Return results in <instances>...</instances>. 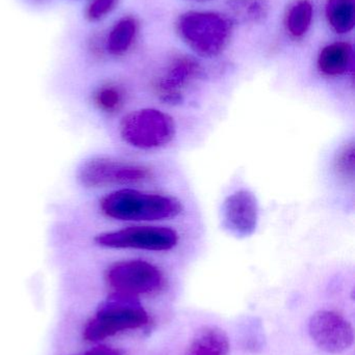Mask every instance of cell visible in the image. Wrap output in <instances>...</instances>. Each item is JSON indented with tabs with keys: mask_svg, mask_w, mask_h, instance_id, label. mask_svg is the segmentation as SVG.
I'll use <instances>...</instances> for the list:
<instances>
[{
	"mask_svg": "<svg viewBox=\"0 0 355 355\" xmlns=\"http://www.w3.org/2000/svg\"><path fill=\"white\" fill-rule=\"evenodd\" d=\"M100 209L106 216L116 220L156 221L177 216L183 206L171 196L124 188L104 196L100 200Z\"/></svg>",
	"mask_w": 355,
	"mask_h": 355,
	"instance_id": "cell-1",
	"label": "cell"
},
{
	"mask_svg": "<svg viewBox=\"0 0 355 355\" xmlns=\"http://www.w3.org/2000/svg\"><path fill=\"white\" fill-rule=\"evenodd\" d=\"M149 322L137 296L114 292L98 309L83 329V339L97 342L121 331L141 329Z\"/></svg>",
	"mask_w": 355,
	"mask_h": 355,
	"instance_id": "cell-2",
	"label": "cell"
},
{
	"mask_svg": "<svg viewBox=\"0 0 355 355\" xmlns=\"http://www.w3.org/2000/svg\"><path fill=\"white\" fill-rule=\"evenodd\" d=\"M179 33L183 41L202 56L218 55L229 43L231 24L214 12H190L179 19Z\"/></svg>",
	"mask_w": 355,
	"mask_h": 355,
	"instance_id": "cell-3",
	"label": "cell"
},
{
	"mask_svg": "<svg viewBox=\"0 0 355 355\" xmlns=\"http://www.w3.org/2000/svg\"><path fill=\"white\" fill-rule=\"evenodd\" d=\"M176 127L173 118L154 108L131 112L120 124L123 141L141 150L164 147L174 139Z\"/></svg>",
	"mask_w": 355,
	"mask_h": 355,
	"instance_id": "cell-4",
	"label": "cell"
},
{
	"mask_svg": "<svg viewBox=\"0 0 355 355\" xmlns=\"http://www.w3.org/2000/svg\"><path fill=\"white\" fill-rule=\"evenodd\" d=\"M151 176L149 168L141 164L106 157L88 160L79 172V181L90 188L133 185L147 181Z\"/></svg>",
	"mask_w": 355,
	"mask_h": 355,
	"instance_id": "cell-5",
	"label": "cell"
},
{
	"mask_svg": "<svg viewBox=\"0 0 355 355\" xmlns=\"http://www.w3.org/2000/svg\"><path fill=\"white\" fill-rule=\"evenodd\" d=\"M106 279L115 292L137 297L158 291L164 283L162 271L143 260L115 263L106 270Z\"/></svg>",
	"mask_w": 355,
	"mask_h": 355,
	"instance_id": "cell-6",
	"label": "cell"
},
{
	"mask_svg": "<svg viewBox=\"0 0 355 355\" xmlns=\"http://www.w3.org/2000/svg\"><path fill=\"white\" fill-rule=\"evenodd\" d=\"M179 240V234L170 227H131L100 234L95 241L108 248L165 252L174 248Z\"/></svg>",
	"mask_w": 355,
	"mask_h": 355,
	"instance_id": "cell-7",
	"label": "cell"
},
{
	"mask_svg": "<svg viewBox=\"0 0 355 355\" xmlns=\"http://www.w3.org/2000/svg\"><path fill=\"white\" fill-rule=\"evenodd\" d=\"M308 333L317 347L329 354H342L354 341V327L349 321L333 311L315 313L308 322Z\"/></svg>",
	"mask_w": 355,
	"mask_h": 355,
	"instance_id": "cell-8",
	"label": "cell"
},
{
	"mask_svg": "<svg viewBox=\"0 0 355 355\" xmlns=\"http://www.w3.org/2000/svg\"><path fill=\"white\" fill-rule=\"evenodd\" d=\"M258 221V200L252 192L238 190L227 196L222 206V223L229 233L238 237L251 236Z\"/></svg>",
	"mask_w": 355,
	"mask_h": 355,
	"instance_id": "cell-9",
	"label": "cell"
},
{
	"mask_svg": "<svg viewBox=\"0 0 355 355\" xmlns=\"http://www.w3.org/2000/svg\"><path fill=\"white\" fill-rule=\"evenodd\" d=\"M200 74L201 68L196 60L189 58H177L156 81V93L166 103H181L183 89Z\"/></svg>",
	"mask_w": 355,
	"mask_h": 355,
	"instance_id": "cell-10",
	"label": "cell"
},
{
	"mask_svg": "<svg viewBox=\"0 0 355 355\" xmlns=\"http://www.w3.org/2000/svg\"><path fill=\"white\" fill-rule=\"evenodd\" d=\"M352 60L350 44L333 43L321 51L318 58L319 70L327 76H339L349 68Z\"/></svg>",
	"mask_w": 355,
	"mask_h": 355,
	"instance_id": "cell-11",
	"label": "cell"
},
{
	"mask_svg": "<svg viewBox=\"0 0 355 355\" xmlns=\"http://www.w3.org/2000/svg\"><path fill=\"white\" fill-rule=\"evenodd\" d=\"M327 15L338 33H349L354 26V0H329Z\"/></svg>",
	"mask_w": 355,
	"mask_h": 355,
	"instance_id": "cell-12",
	"label": "cell"
},
{
	"mask_svg": "<svg viewBox=\"0 0 355 355\" xmlns=\"http://www.w3.org/2000/svg\"><path fill=\"white\" fill-rule=\"evenodd\" d=\"M229 350L226 336L216 329H206L194 342L190 355H225Z\"/></svg>",
	"mask_w": 355,
	"mask_h": 355,
	"instance_id": "cell-13",
	"label": "cell"
},
{
	"mask_svg": "<svg viewBox=\"0 0 355 355\" xmlns=\"http://www.w3.org/2000/svg\"><path fill=\"white\" fill-rule=\"evenodd\" d=\"M137 33V23L133 18L119 21L110 31L108 49L114 55H121L131 47Z\"/></svg>",
	"mask_w": 355,
	"mask_h": 355,
	"instance_id": "cell-14",
	"label": "cell"
},
{
	"mask_svg": "<svg viewBox=\"0 0 355 355\" xmlns=\"http://www.w3.org/2000/svg\"><path fill=\"white\" fill-rule=\"evenodd\" d=\"M229 6L236 18L244 22H260L264 20L269 10L267 0H231Z\"/></svg>",
	"mask_w": 355,
	"mask_h": 355,
	"instance_id": "cell-15",
	"label": "cell"
},
{
	"mask_svg": "<svg viewBox=\"0 0 355 355\" xmlns=\"http://www.w3.org/2000/svg\"><path fill=\"white\" fill-rule=\"evenodd\" d=\"M313 19V6L308 0L296 2L287 17V27L294 37L304 35L308 31Z\"/></svg>",
	"mask_w": 355,
	"mask_h": 355,
	"instance_id": "cell-16",
	"label": "cell"
},
{
	"mask_svg": "<svg viewBox=\"0 0 355 355\" xmlns=\"http://www.w3.org/2000/svg\"><path fill=\"white\" fill-rule=\"evenodd\" d=\"M124 92L114 85H104L94 95L96 106L106 114L118 112L124 105Z\"/></svg>",
	"mask_w": 355,
	"mask_h": 355,
	"instance_id": "cell-17",
	"label": "cell"
},
{
	"mask_svg": "<svg viewBox=\"0 0 355 355\" xmlns=\"http://www.w3.org/2000/svg\"><path fill=\"white\" fill-rule=\"evenodd\" d=\"M355 151L354 144L346 146L340 151L336 159V170L344 178L352 179L354 176Z\"/></svg>",
	"mask_w": 355,
	"mask_h": 355,
	"instance_id": "cell-18",
	"label": "cell"
},
{
	"mask_svg": "<svg viewBox=\"0 0 355 355\" xmlns=\"http://www.w3.org/2000/svg\"><path fill=\"white\" fill-rule=\"evenodd\" d=\"M118 0H93L88 8L90 20L96 21L106 17L116 6Z\"/></svg>",
	"mask_w": 355,
	"mask_h": 355,
	"instance_id": "cell-19",
	"label": "cell"
},
{
	"mask_svg": "<svg viewBox=\"0 0 355 355\" xmlns=\"http://www.w3.org/2000/svg\"><path fill=\"white\" fill-rule=\"evenodd\" d=\"M81 355H121L120 352L108 346H97Z\"/></svg>",
	"mask_w": 355,
	"mask_h": 355,
	"instance_id": "cell-20",
	"label": "cell"
}]
</instances>
